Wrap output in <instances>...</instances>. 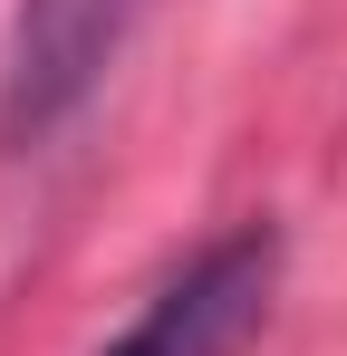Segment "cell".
I'll return each instance as SVG.
<instances>
[{
    "instance_id": "6da1fadb",
    "label": "cell",
    "mask_w": 347,
    "mask_h": 356,
    "mask_svg": "<svg viewBox=\"0 0 347 356\" xmlns=\"http://www.w3.org/2000/svg\"><path fill=\"white\" fill-rule=\"evenodd\" d=\"M270 289H280V232L241 222V232L203 241L164 289L135 308V327L107 356H241L251 327L270 318Z\"/></svg>"
},
{
    "instance_id": "7a4b0ae2",
    "label": "cell",
    "mask_w": 347,
    "mask_h": 356,
    "mask_svg": "<svg viewBox=\"0 0 347 356\" xmlns=\"http://www.w3.org/2000/svg\"><path fill=\"white\" fill-rule=\"evenodd\" d=\"M125 19L135 0H20L0 49V145H49L116 67Z\"/></svg>"
}]
</instances>
